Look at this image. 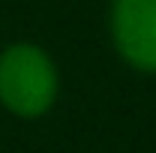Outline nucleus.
<instances>
[{"label": "nucleus", "mask_w": 156, "mask_h": 153, "mask_svg": "<svg viewBox=\"0 0 156 153\" xmlns=\"http://www.w3.org/2000/svg\"><path fill=\"white\" fill-rule=\"evenodd\" d=\"M57 93V72L48 54L18 42L0 54V102L21 117H39Z\"/></svg>", "instance_id": "f257e3e1"}, {"label": "nucleus", "mask_w": 156, "mask_h": 153, "mask_svg": "<svg viewBox=\"0 0 156 153\" xmlns=\"http://www.w3.org/2000/svg\"><path fill=\"white\" fill-rule=\"evenodd\" d=\"M114 45L135 69L156 72V0H114Z\"/></svg>", "instance_id": "f03ea898"}]
</instances>
